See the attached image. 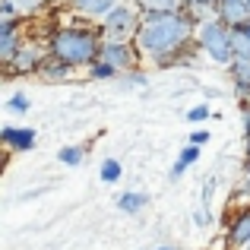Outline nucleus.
<instances>
[{"label": "nucleus", "instance_id": "obj_1", "mask_svg": "<svg viewBox=\"0 0 250 250\" xmlns=\"http://www.w3.org/2000/svg\"><path fill=\"white\" fill-rule=\"evenodd\" d=\"M136 48H140L143 61L155 63V67H177V63H190L196 54V22L184 10L171 13H143V25L136 35Z\"/></svg>", "mask_w": 250, "mask_h": 250}, {"label": "nucleus", "instance_id": "obj_2", "mask_svg": "<svg viewBox=\"0 0 250 250\" xmlns=\"http://www.w3.org/2000/svg\"><path fill=\"white\" fill-rule=\"evenodd\" d=\"M51 54L57 61L70 63L73 70H89L92 63L102 57V32L98 25H89V22H57V29L51 32Z\"/></svg>", "mask_w": 250, "mask_h": 250}, {"label": "nucleus", "instance_id": "obj_3", "mask_svg": "<svg viewBox=\"0 0 250 250\" xmlns=\"http://www.w3.org/2000/svg\"><path fill=\"white\" fill-rule=\"evenodd\" d=\"M48 57H51L48 35L38 29H29L22 44H19V51H16V57L3 67V73H6V80H13V76H38V70H42V63Z\"/></svg>", "mask_w": 250, "mask_h": 250}, {"label": "nucleus", "instance_id": "obj_4", "mask_svg": "<svg viewBox=\"0 0 250 250\" xmlns=\"http://www.w3.org/2000/svg\"><path fill=\"white\" fill-rule=\"evenodd\" d=\"M196 48L206 51L215 63L222 67H231L234 63V44H231V29H228L222 19H206V22H196Z\"/></svg>", "mask_w": 250, "mask_h": 250}, {"label": "nucleus", "instance_id": "obj_5", "mask_svg": "<svg viewBox=\"0 0 250 250\" xmlns=\"http://www.w3.org/2000/svg\"><path fill=\"white\" fill-rule=\"evenodd\" d=\"M140 25H143V10L133 0H124V3H117V10L98 25V32H102V42H136Z\"/></svg>", "mask_w": 250, "mask_h": 250}, {"label": "nucleus", "instance_id": "obj_6", "mask_svg": "<svg viewBox=\"0 0 250 250\" xmlns=\"http://www.w3.org/2000/svg\"><path fill=\"white\" fill-rule=\"evenodd\" d=\"M117 3L124 0H63L61 10L76 22H89V25H102L111 13L117 10Z\"/></svg>", "mask_w": 250, "mask_h": 250}, {"label": "nucleus", "instance_id": "obj_7", "mask_svg": "<svg viewBox=\"0 0 250 250\" xmlns=\"http://www.w3.org/2000/svg\"><path fill=\"white\" fill-rule=\"evenodd\" d=\"M102 61L114 63L121 73H130V70H140L143 54L136 42H102Z\"/></svg>", "mask_w": 250, "mask_h": 250}, {"label": "nucleus", "instance_id": "obj_8", "mask_svg": "<svg viewBox=\"0 0 250 250\" xmlns=\"http://www.w3.org/2000/svg\"><path fill=\"white\" fill-rule=\"evenodd\" d=\"M48 6H51V0H0V16H19L25 22H32Z\"/></svg>", "mask_w": 250, "mask_h": 250}, {"label": "nucleus", "instance_id": "obj_9", "mask_svg": "<svg viewBox=\"0 0 250 250\" xmlns=\"http://www.w3.org/2000/svg\"><path fill=\"white\" fill-rule=\"evenodd\" d=\"M225 234H228V241H231V250L250 247V209L231 212V219L225 222Z\"/></svg>", "mask_w": 250, "mask_h": 250}, {"label": "nucleus", "instance_id": "obj_10", "mask_svg": "<svg viewBox=\"0 0 250 250\" xmlns=\"http://www.w3.org/2000/svg\"><path fill=\"white\" fill-rule=\"evenodd\" d=\"M0 140H3V146L10 149V152H32L38 136H35L32 127H13V124H6V127L0 130Z\"/></svg>", "mask_w": 250, "mask_h": 250}, {"label": "nucleus", "instance_id": "obj_11", "mask_svg": "<svg viewBox=\"0 0 250 250\" xmlns=\"http://www.w3.org/2000/svg\"><path fill=\"white\" fill-rule=\"evenodd\" d=\"M219 19L234 29V25H247L250 22V0H222L219 3Z\"/></svg>", "mask_w": 250, "mask_h": 250}, {"label": "nucleus", "instance_id": "obj_12", "mask_svg": "<svg viewBox=\"0 0 250 250\" xmlns=\"http://www.w3.org/2000/svg\"><path fill=\"white\" fill-rule=\"evenodd\" d=\"M228 73H231L238 98L244 104H250V57H234V63L228 67Z\"/></svg>", "mask_w": 250, "mask_h": 250}, {"label": "nucleus", "instance_id": "obj_13", "mask_svg": "<svg viewBox=\"0 0 250 250\" xmlns=\"http://www.w3.org/2000/svg\"><path fill=\"white\" fill-rule=\"evenodd\" d=\"M73 73H76V70L70 67V63L57 61V57L51 54L48 61L42 63V70H38V80H42V83H70V80H73Z\"/></svg>", "mask_w": 250, "mask_h": 250}, {"label": "nucleus", "instance_id": "obj_14", "mask_svg": "<svg viewBox=\"0 0 250 250\" xmlns=\"http://www.w3.org/2000/svg\"><path fill=\"white\" fill-rule=\"evenodd\" d=\"M200 155H203V146H193V143H187V146L181 149V155H177V162L171 165V181H177V177H181L184 171L193 165V162L200 159Z\"/></svg>", "mask_w": 250, "mask_h": 250}, {"label": "nucleus", "instance_id": "obj_15", "mask_svg": "<svg viewBox=\"0 0 250 250\" xmlns=\"http://www.w3.org/2000/svg\"><path fill=\"white\" fill-rule=\"evenodd\" d=\"M146 203H149V196L146 193H136V190H124V193L117 196V209H121V212H127V215L143 212V209H146Z\"/></svg>", "mask_w": 250, "mask_h": 250}, {"label": "nucleus", "instance_id": "obj_16", "mask_svg": "<svg viewBox=\"0 0 250 250\" xmlns=\"http://www.w3.org/2000/svg\"><path fill=\"white\" fill-rule=\"evenodd\" d=\"M143 13H171V10H184V0H133Z\"/></svg>", "mask_w": 250, "mask_h": 250}, {"label": "nucleus", "instance_id": "obj_17", "mask_svg": "<svg viewBox=\"0 0 250 250\" xmlns=\"http://www.w3.org/2000/svg\"><path fill=\"white\" fill-rule=\"evenodd\" d=\"M98 177H102L104 184H117L124 177V165L117 159H102V165H98Z\"/></svg>", "mask_w": 250, "mask_h": 250}, {"label": "nucleus", "instance_id": "obj_18", "mask_svg": "<svg viewBox=\"0 0 250 250\" xmlns=\"http://www.w3.org/2000/svg\"><path fill=\"white\" fill-rule=\"evenodd\" d=\"M57 159H61V165H67V168H80L83 159H85V146H63L61 152H57Z\"/></svg>", "mask_w": 250, "mask_h": 250}, {"label": "nucleus", "instance_id": "obj_19", "mask_svg": "<svg viewBox=\"0 0 250 250\" xmlns=\"http://www.w3.org/2000/svg\"><path fill=\"white\" fill-rule=\"evenodd\" d=\"M117 73H121V70H117L114 63L102 61V57H98V61H95V63L89 67V80H114Z\"/></svg>", "mask_w": 250, "mask_h": 250}, {"label": "nucleus", "instance_id": "obj_20", "mask_svg": "<svg viewBox=\"0 0 250 250\" xmlns=\"http://www.w3.org/2000/svg\"><path fill=\"white\" fill-rule=\"evenodd\" d=\"M209 117H212V108H209L206 102H203V104H193V108L187 111V121L190 124H203V121H209Z\"/></svg>", "mask_w": 250, "mask_h": 250}, {"label": "nucleus", "instance_id": "obj_21", "mask_svg": "<svg viewBox=\"0 0 250 250\" xmlns=\"http://www.w3.org/2000/svg\"><path fill=\"white\" fill-rule=\"evenodd\" d=\"M6 108L13 111V114H25V111L32 108V102H29V95H22V92H16V95L6 102Z\"/></svg>", "mask_w": 250, "mask_h": 250}, {"label": "nucleus", "instance_id": "obj_22", "mask_svg": "<svg viewBox=\"0 0 250 250\" xmlns=\"http://www.w3.org/2000/svg\"><path fill=\"white\" fill-rule=\"evenodd\" d=\"M193 222H196L200 228H209V225H212V215H209V206H200V209H196V212H193Z\"/></svg>", "mask_w": 250, "mask_h": 250}, {"label": "nucleus", "instance_id": "obj_23", "mask_svg": "<svg viewBox=\"0 0 250 250\" xmlns=\"http://www.w3.org/2000/svg\"><path fill=\"white\" fill-rule=\"evenodd\" d=\"M124 76H127V83H130V85H146V83H149L143 70H130V73H124Z\"/></svg>", "mask_w": 250, "mask_h": 250}, {"label": "nucleus", "instance_id": "obj_24", "mask_svg": "<svg viewBox=\"0 0 250 250\" xmlns=\"http://www.w3.org/2000/svg\"><path fill=\"white\" fill-rule=\"evenodd\" d=\"M206 250H231V241H228V234H219V238H215Z\"/></svg>", "mask_w": 250, "mask_h": 250}, {"label": "nucleus", "instance_id": "obj_25", "mask_svg": "<svg viewBox=\"0 0 250 250\" xmlns=\"http://www.w3.org/2000/svg\"><path fill=\"white\" fill-rule=\"evenodd\" d=\"M190 143H193V146H206L209 143V130H193V133H190Z\"/></svg>", "mask_w": 250, "mask_h": 250}, {"label": "nucleus", "instance_id": "obj_26", "mask_svg": "<svg viewBox=\"0 0 250 250\" xmlns=\"http://www.w3.org/2000/svg\"><path fill=\"white\" fill-rule=\"evenodd\" d=\"M241 121H244V136H247V143H250V104L241 108Z\"/></svg>", "mask_w": 250, "mask_h": 250}, {"label": "nucleus", "instance_id": "obj_27", "mask_svg": "<svg viewBox=\"0 0 250 250\" xmlns=\"http://www.w3.org/2000/svg\"><path fill=\"white\" fill-rule=\"evenodd\" d=\"M241 184L250 190V143H247V155H244V181H241Z\"/></svg>", "mask_w": 250, "mask_h": 250}, {"label": "nucleus", "instance_id": "obj_28", "mask_svg": "<svg viewBox=\"0 0 250 250\" xmlns=\"http://www.w3.org/2000/svg\"><path fill=\"white\" fill-rule=\"evenodd\" d=\"M159 250H174V247H159Z\"/></svg>", "mask_w": 250, "mask_h": 250}, {"label": "nucleus", "instance_id": "obj_29", "mask_svg": "<svg viewBox=\"0 0 250 250\" xmlns=\"http://www.w3.org/2000/svg\"><path fill=\"white\" fill-rule=\"evenodd\" d=\"M51 3H63V0H51Z\"/></svg>", "mask_w": 250, "mask_h": 250}, {"label": "nucleus", "instance_id": "obj_30", "mask_svg": "<svg viewBox=\"0 0 250 250\" xmlns=\"http://www.w3.org/2000/svg\"><path fill=\"white\" fill-rule=\"evenodd\" d=\"M244 250H250V247H244Z\"/></svg>", "mask_w": 250, "mask_h": 250}]
</instances>
